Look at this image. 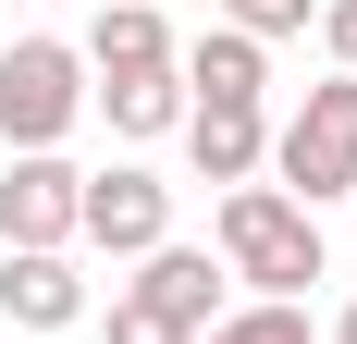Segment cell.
I'll list each match as a JSON object with an SVG mask.
<instances>
[{
    "instance_id": "obj_1",
    "label": "cell",
    "mask_w": 357,
    "mask_h": 344,
    "mask_svg": "<svg viewBox=\"0 0 357 344\" xmlns=\"http://www.w3.org/2000/svg\"><path fill=\"white\" fill-rule=\"evenodd\" d=\"M210 234H222V271H234V283H259L271 308H296V295L333 271V258H321V221H308L284 185H234Z\"/></svg>"
},
{
    "instance_id": "obj_2",
    "label": "cell",
    "mask_w": 357,
    "mask_h": 344,
    "mask_svg": "<svg viewBox=\"0 0 357 344\" xmlns=\"http://www.w3.org/2000/svg\"><path fill=\"white\" fill-rule=\"evenodd\" d=\"M271 172H284V197L321 221L333 197H357V74H321L296 123H271Z\"/></svg>"
},
{
    "instance_id": "obj_3",
    "label": "cell",
    "mask_w": 357,
    "mask_h": 344,
    "mask_svg": "<svg viewBox=\"0 0 357 344\" xmlns=\"http://www.w3.org/2000/svg\"><path fill=\"white\" fill-rule=\"evenodd\" d=\"M74 111H86V62H74L62 37H13L0 49V136H13V160L25 148H62Z\"/></svg>"
},
{
    "instance_id": "obj_4",
    "label": "cell",
    "mask_w": 357,
    "mask_h": 344,
    "mask_svg": "<svg viewBox=\"0 0 357 344\" xmlns=\"http://www.w3.org/2000/svg\"><path fill=\"white\" fill-rule=\"evenodd\" d=\"M74 246H111V258H148V246H173V185L136 160H111L74 185Z\"/></svg>"
},
{
    "instance_id": "obj_5",
    "label": "cell",
    "mask_w": 357,
    "mask_h": 344,
    "mask_svg": "<svg viewBox=\"0 0 357 344\" xmlns=\"http://www.w3.org/2000/svg\"><path fill=\"white\" fill-rule=\"evenodd\" d=\"M74 185H86V172H74L62 148H25V160L0 172V246H50V258H74Z\"/></svg>"
},
{
    "instance_id": "obj_6",
    "label": "cell",
    "mask_w": 357,
    "mask_h": 344,
    "mask_svg": "<svg viewBox=\"0 0 357 344\" xmlns=\"http://www.w3.org/2000/svg\"><path fill=\"white\" fill-rule=\"evenodd\" d=\"M123 295H136L148 320H173L185 344H197V332H210V320H222V271H210V246H148V258H136V283H123Z\"/></svg>"
},
{
    "instance_id": "obj_7",
    "label": "cell",
    "mask_w": 357,
    "mask_h": 344,
    "mask_svg": "<svg viewBox=\"0 0 357 344\" xmlns=\"http://www.w3.org/2000/svg\"><path fill=\"white\" fill-rule=\"evenodd\" d=\"M173 74H185V111H259L271 99V49L234 37V25H210L197 49H173Z\"/></svg>"
},
{
    "instance_id": "obj_8",
    "label": "cell",
    "mask_w": 357,
    "mask_h": 344,
    "mask_svg": "<svg viewBox=\"0 0 357 344\" xmlns=\"http://www.w3.org/2000/svg\"><path fill=\"white\" fill-rule=\"evenodd\" d=\"M0 320H25V332H74V320H86V271L50 258V246H0Z\"/></svg>"
},
{
    "instance_id": "obj_9",
    "label": "cell",
    "mask_w": 357,
    "mask_h": 344,
    "mask_svg": "<svg viewBox=\"0 0 357 344\" xmlns=\"http://www.w3.org/2000/svg\"><path fill=\"white\" fill-rule=\"evenodd\" d=\"M86 74H160L173 62V25H160V0H99V25L74 49Z\"/></svg>"
},
{
    "instance_id": "obj_10",
    "label": "cell",
    "mask_w": 357,
    "mask_h": 344,
    "mask_svg": "<svg viewBox=\"0 0 357 344\" xmlns=\"http://www.w3.org/2000/svg\"><path fill=\"white\" fill-rule=\"evenodd\" d=\"M185 148H197V185H259L271 111H185Z\"/></svg>"
},
{
    "instance_id": "obj_11",
    "label": "cell",
    "mask_w": 357,
    "mask_h": 344,
    "mask_svg": "<svg viewBox=\"0 0 357 344\" xmlns=\"http://www.w3.org/2000/svg\"><path fill=\"white\" fill-rule=\"evenodd\" d=\"M86 99L111 111V136H173V123H185V74L173 62H160V74H99Z\"/></svg>"
},
{
    "instance_id": "obj_12",
    "label": "cell",
    "mask_w": 357,
    "mask_h": 344,
    "mask_svg": "<svg viewBox=\"0 0 357 344\" xmlns=\"http://www.w3.org/2000/svg\"><path fill=\"white\" fill-rule=\"evenodd\" d=\"M197 344H308V308H271V295H259V308H222Z\"/></svg>"
},
{
    "instance_id": "obj_13",
    "label": "cell",
    "mask_w": 357,
    "mask_h": 344,
    "mask_svg": "<svg viewBox=\"0 0 357 344\" xmlns=\"http://www.w3.org/2000/svg\"><path fill=\"white\" fill-rule=\"evenodd\" d=\"M222 13H234V37H259V49H271V37H308V25H321V0H222Z\"/></svg>"
},
{
    "instance_id": "obj_14",
    "label": "cell",
    "mask_w": 357,
    "mask_h": 344,
    "mask_svg": "<svg viewBox=\"0 0 357 344\" xmlns=\"http://www.w3.org/2000/svg\"><path fill=\"white\" fill-rule=\"evenodd\" d=\"M99 344H185V332H173V320H148L136 295H123V283H111V320H99Z\"/></svg>"
},
{
    "instance_id": "obj_15",
    "label": "cell",
    "mask_w": 357,
    "mask_h": 344,
    "mask_svg": "<svg viewBox=\"0 0 357 344\" xmlns=\"http://www.w3.org/2000/svg\"><path fill=\"white\" fill-rule=\"evenodd\" d=\"M321 49H333V74H357V0H321Z\"/></svg>"
},
{
    "instance_id": "obj_16",
    "label": "cell",
    "mask_w": 357,
    "mask_h": 344,
    "mask_svg": "<svg viewBox=\"0 0 357 344\" xmlns=\"http://www.w3.org/2000/svg\"><path fill=\"white\" fill-rule=\"evenodd\" d=\"M333 344H357V308H345V320H333Z\"/></svg>"
}]
</instances>
